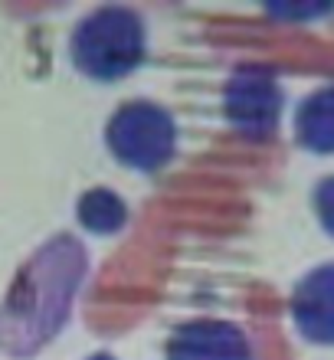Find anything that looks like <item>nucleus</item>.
Returning a JSON list of instances; mask_svg holds the SVG:
<instances>
[{"mask_svg":"<svg viewBox=\"0 0 334 360\" xmlns=\"http://www.w3.org/2000/svg\"><path fill=\"white\" fill-rule=\"evenodd\" d=\"M89 252L76 236L56 233L17 269L0 298V351L33 357L69 321L76 295L86 282Z\"/></svg>","mask_w":334,"mask_h":360,"instance_id":"obj_1","label":"nucleus"},{"mask_svg":"<svg viewBox=\"0 0 334 360\" xmlns=\"http://www.w3.org/2000/svg\"><path fill=\"white\" fill-rule=\"evenodd\" d=\"M66 49L79 76L98 86H112L141 69L148 56V27L138 10L124 4H105L76 20Z\"/></svg>","mask_w":334,"mask_h":360,"instance_id":"obj_2","label":"nucleus"},{"mask_svg":"<svg viewBox=\"0 0 334 360\" xmlns=\"http://www.w3.org/2000/svg\"><path fill=\"white\" fill-rule=\"evenodd\" d=\"M105 148L115 161L138 174H158L177 158L181 128L167 105L154 98H128L108 115Z\"/></svg>","mask_w":334,"mask_h":360,"instance_id":"obj_3","label":"nucleus"},{"mask_svg":"<svg viewBox=\"0 0 334 360\" xmlns=\"http://www.w3.org/2000/svg\"><path fill=\"white\" fill-rule=\"evenodd\" d=\"M285 112L282 82L262 63H243L223 82V118L246 141H272Z\"/></svg>","mask_w":334,"mask_h":360,"instance_id":"obj_4","label":"nucleus"},{"mask_svg":"<svg viewBox=\"0 0 334 360\" xmlns=\"http://www.w3.org/2000/svg\"><path fill=\"white\" fill-rule=\"evenodd\" d=\"M164 360H256V351L236 321L191 318L167 334Z\"/></svg>","mask_w":334,"mask_h":360,"instance_id":"obj_5","label":"nucleus"},{"mask_svg":"<svg viewBox=\"0 0 334 360\" xmlns=\"http://www.w3.org/2000/svg\"><path fill=\"white\" fill-rule=\"evenodd\" d=\"M288 314L308 344L334 347V262L308 269L292 288Z\"/></svg>","mask_w":334,"mask_h":360,"instance_id":"obj_6","label":"nucleus"},{"mask_svg":"<svg viewBox=\"0 0 334 360\" xmlns=\"http://www.w3.org/2000/svg\"><path fill=\"white\" fill-rule=\"evenodd\" d=\"M295 141L311 154H334V82L308 92L292 118Z\"/></svg>","mask_w":334,"mask_h":360,"instance_id":"obj_7","label":"nucleus"},{"mask_svg":"<svg viewBox=\"0 0 334 360\" xmlns=\"http://www.w3.org/2000/svg\"><path fill=\"white\" fill-rule=\"evenodd\" d=\"M128 203L118 190L112 187H89L76 200V219L79 226L92 236H115L128 226Z\"/></svg>","mask_w":334,"mask_h":360,"instance_id":"obj_8","label":"nucleus"},{"mask_svg":"<svg viewBox=\"0 0 334 360\" xmlns=\"http://www.w3.org/2000/svg\"><path fill=\"white\" fill-rule=\"evenodd\" d=\"M311 207H315V217H318V223H321V229L334 239V174H328V177H321L315 184V190H311Z\"/></svg>","mask_w":334,"mask_h":360,"instance_id":"obj_9","label":"nucleus"},{"mask_svg":"<svg viewBox=\"0 0 334 360\" xmlns=\"http://www.w3.org/2000/svg\"><path fill=\"white\" fill-rule=\"evenodd\" d=\"M272 13L276 17H288V20H298V17H318V13H328L331 4H305V7H285V4H272Z\"/></svg>","mask_w":334,"mask_h":360,"instance_id":"obj_10","label":"nucleus"},{"mask_svg":"<svg viewBox=\"0 0 334 360\" xmlns=\"http://www.w3.org/2000/svg\"><path fill=\"white\" fill-rule=\"evenodd\" d=\"M86 360H118L115 354H108V351H96V354H89Z\"/></svg>","mask_w":334,"mask_h":360,"instance_id":"obj_11","label":"nucleus"}]
</instances>
